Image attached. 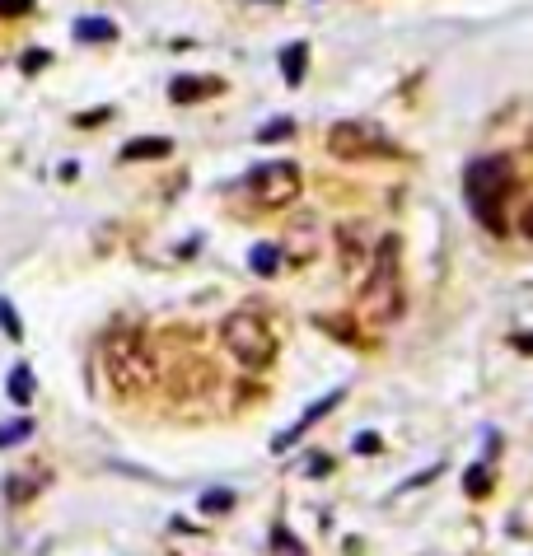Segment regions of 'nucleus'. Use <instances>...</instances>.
Here are the masks:
<instances>
[{
  "label": "nucleus",
  "mask_w": 533,
  "mask_h": 556,
  "mask_svg": "<svg viewBox=\"0 0 533 556\" xmlns=\"http://www.w3.org/2000/svg\"><path fill=\"white\" fill-rule=\"evenodd\" d=\"M361 314L370 323H393L403 314V281H398V239H384L370 267V281L361 290Z\"/></svg>",
  "instance_id": "nucleus-1"
},
{
  "label": "nucleus",
  "mask_w": 533,
  "mask_h": 556,
  "mask_svg": "<svg viewBox=\"0 0 533 556\" xmlns=\"http://www.w3.org/2000/svg\"><path fill=\"white\" fill-rule=\"evenodd\" d=\"M220 342H225V351H230L244 370H267V365L276 360V332H272V323H267L262 314H253V309H239V314L225 318Z\"/></svg>",
  "instance_id": "nucleus-2"
},
{
  "label": "nucleus",
  "mask_w": 533,
  "mask_h": 556,
  "mask_svg": "<svg viewBox=\"0 0 533 556\" xmlns=\"http://www.w3.org/2000/svg\"><path fill=\"white\" fill-rule=\"evenodd\" d=\"M510 159H477V164H468V178H463V192H468V206H473V215L482 220V225L491 229V234H501L505 220H501V197L510 192Z\"/></svg>",
  "instance_id": "nucleus-3"
},
{
  "label": "nucleus",
  "mask_w": 533,
  "mask_h": 556,
  "mask_svg": "<svg viewBox=\"0 0 533 556\" xmlns=\"http://www.w3.org/2000/svg\"><path fill=\"white\" fill-rule=\"evenodd\" d=\"M103 365H108V379L122 393H136V388L155 384V356L145 351V342L136 332H113L108 346H103Z\"/></svg>",
  "instance_id": "nucleus-4"
},
{
  "label": "nucleus",
  "mask_w": 533,
  "mask_h": 556,
  "mask_svg": "<svg viewBox=\"0 0 533 556\" xmlns=\"http://www.w3.org/2000/svg\"><path fill=\"white\" fill-rule=\"evenodd\" d=\"M248 192H253V201L258 206H267V211H276V206H290V201L300 197V169L295 164H262V169H253V178H248Z\"/></svg>",
  "instance_id": "nucleus-5"
},
{
  "label": "nucleus",
  "mask_w": 533,
  "mask_h": 556,
  "mask_svg": "<svg viewBox=\"0 0 533 556\" xmlns=\"http://www.w3.org/2000/svg\"><path fill=\"white\" fill-rule=\"evenodd\" d=\"M332 155L337 159H365V155H393L389 136L379 127H370V122H337L328 136Z\"/></svg>",
  "instance_id": "nucleus-6"
},
{
  "label": "nucleus",
  "mask_w": 533,
  "mask_h": 556,
  "mask_svg": "<svg viewBox=\"0 0 533 556\" xmlns=\"http://www.w3.org/2000/svg\"><path fill=\"white\" fill-rule=\"evenodd\" d=\"M220 80H197V75H183V80H173L169 85V99L173 103H192V99H206V94H216Z\"/></svg>",
  "instance_id": "nucleus-7"
},
{
  "label": "nucleus",
  "mask_w": 533,
  "mask_h": 556,
  "mask_svg": "<svg viewBox=\"0 0 533 556\" xmlns=\"http://www.w3.org/2000/svg\"><path fill=\"white\" fill-rule=\"evenodd\" d=\"M169 150H173V145L164 141V136H145V141H131L127 150H122V159H127V164H131V159H164Z\"/></svg>",
  "instance_id": "nucleus-8"
},
{
  "label": "nucleus",
  "mask_w": 533,
  "mask_h": 556,
  "mask_svg": "<svg viewBox=\"0 0 533 556\" xmlns=\"http://www.w3.org/2000/svg\"><path fill=\"white\" fill-rule=\"evenodd\" d=\"M75 38H80V43H113L117 29L108 19H80V24H75Z\"/></svg>",
  "instance_id": "nucleus-9"
},
{
  "label": "nucleus",
  "mask_w": 533,
  "mask_h": 556,
  "mask_svg": "<svg viewBox=\"0 0 533 556\" xmlns=\"http://www.w3.org/2000/svg\"><path fill=\"white\" fill-rule=\"evenodd\" d=\"M304 57H309V47L304 43H290L281 52V71H286V85H300L304 80Z\"/></svg>",
  "instance_id": "nucleus-10"
},
{
  "label": "nucleus",
  "mask_w": 533,
  "mask_h": 556,
  "mask_svg": "<svg viewBox=\"0 0 533 556\" xmlns=\"http://www.w3.org/2000/svg\"><path fill=\"white\" fill-rule=\"evenodd\" d=\"M276 267H281V248H276V243H258V248H253V271H258V276H272Z\"/></svg>",
  "instance_id": "nucleus-11"
},
{
  "label": "nucleus",
  "mask_w": 533,
  "mask_h": 556,
  "mask_svg": "<svg viewBox=\"0 0 533 556\" xmlns=\"http://www.w3.org/2000/svg\"><path fill=\"white\" fill-rule=\"evenodd\" d=\"M10 398H15V402H29L33 398V374H29V365H19V370L10 374Z\"/></svg>",
  "instance_id": "nucleus-12"
},
{
  "label": "nucleus",
  "mask_w": 533,
  "mask_h": 556,
  "mask_svg": "<svg viewBox=\"0 0 533 556\" xmlns=\"http://www.w3.org/2000/svg\"><path fill=\"white\" fill-rule=\"evenodd\" d=\"M33 435V421H10V426L0 430V449H5V444H19V440H29Z\"/></svg>",
  "instance_id": "nucleus-13"
},
{
  "label": "nucleus",
  "mask_w": 533,
  "mask_h": 556,
  "mask_svg": "<svg viewBox=\"0 0 533 556\" xmlns=\"http://www.w3.org/2000/svg\"><path fill=\"white\" fill-rule=\"evenodd\" d=\"M487 491H491V472L487 468L468 472V496H487Z\"/></svg>",
  "instance_id": "nucleus-14"
},
{
  "label": "nucleus",
  "mask_w": 533,
  "mask_h": 556,
  "mask_svg": "<svg viewBox=\"0 0 533 556\" xmlns=\"http://www.w3.org/2000/svg\"><path fill=\"white\" fill-rule=\"evenodd\" d=\"M230 505H234V496H230V491H206V496H202V510H230Z\"/></svg>",
  "instance_id": "nucleus-15"
},
{
  "label": "nucleus",
  "mask_w": 533,
  "mask_h": 556,
  "mask_svg": "<svg viewBox=\"0 0 533 556\" xmlns=\"http://www.w3.org/2000/svg\"><path fill=\"white\" fill-rule=\"evenodd\" d=\"M29 10H33V0H0V15H5V19L29 15Z\"/></svg>",
  "instance_id": "nucleus-16"
},
{
  "label": "nucleus",
  "mask_w": 533,
  "mask_h": 556,
  "mask_svg": "<svg viewBox=\"0 0 533 556\" xmlns=\"http://www.w3.org/2000/svg\"><path fill=\"white\" fill-rule=\"evenodd\" d=\"M290 131H295V127H290L286 117H281V122H267V127H262L258 136H262V141H276V136H290Z\"/></svg>",
  "instance_id": "nucleus-17"
},
{
  "label": "nucleus",
  "mask_w": 533,
  "mask_h": 556,
  "mask_svg": "<svg viewBox=\"0 0 533 556\" xmlns=\"http://www.w3.org/2000/svg\"><path fill=\"white\" fill-rule=\"evenodd\" d=\"M0 328L10 332V337H19V318H15V309H10L5 300H0Z\"/></svg>",
  "instance_id": "nucleus-18"
},
{
  "label": "nucleus",
  "mask_w": 533,
  "mask_h": 556,
  "mask_svg": "<svg viewBox=\"0 0 533 556\" xmlns=\"http://www.w3.org/2000/svg\"><path fill=\"white\" fill-rule=\"evenodd\" d=\"M356 449H361V454H375L379 440H375V435H361V440H356Z\"/></svg>",
  "instance_id": "nucleus-19"
},
{
  "label": "nucleus",
  "mask_w": 533,
  "mask_h": 556,
  "mask_svg": "<svg viewBox=\"0 0 533 556\" xmlns=\"http://www.w3.org/2000/svg\"><path fill=\"white\" fill-rule=\"evenodd\" d=\"M515 346L524 351V356H533V332H519V337H515Z\"/></svg>",
  "instance_id": "nucleus-20"
},
{
  "label": "nucleus",
  "mask_w": 533,
  "mask_h": 556,
  "mask_svg": "<svg viewBox=\"0 0 533 556\" xmlns=\"http://www.w3.org/2000/svg\"><path fill=\"white\" fill-rule=\"evenodd\" d=\"M519 229H524V234H529V239H533V206H529V211H524V220H519Z\"/></svg>",
  "instance_id": "nucleus-21"
}]
</instances>
